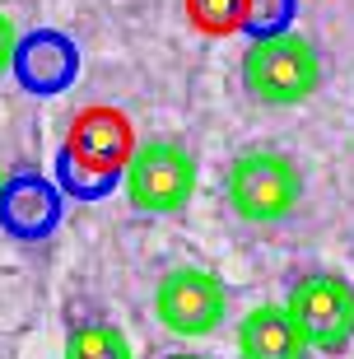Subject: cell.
I'll return each instance as SVG.
<instances>
[{
  "label": "cell",
  "instance_id": "7a4b0ae2",
  "mask_svg": "<svg viewBox=\"0 0 354 359\" xmlns=\"http://www.w3.org/2000/svg\"><path fill=\"white\" fill-rule=\"evenodd\" d=\"M126 201L140 215H172L196 196V154L177 140H144L126 163Z\"/></svg>",
  "mask_w": 354,
  "mask_h": 359
},
{
  "label": "cell",
  "instance_id": "3957f363",
  "mask_svg": "<svg viewBox=\"0 0 354 359\" xmlns=\"http://www.w3.org/2000/svg\"><path fill=\"white\" fill-rule=\"evenodd\" d=\"M224 191H229L233 215H243L247 224H275V219H285L299 205L303 177L285 154H275V149H252V154H238L233 159Z\"/></svg>",
  "mask_w": 354,
  "mask_h": 359
},
{
  "label": "cell",
  "instance_id": "ba28073f",
  "mask_svg": "<svg viewBox=\"0 0 354 359\" xmlns=\"http://www.w3.org/2000/svg\"><path fill=\"white\" fill-rule=\"evenodd\" d=\"M61 359H135V350L126 332L112 322H79V327H70Z\"/></svg>",
  "mask_w": 354,
  "mask_h": 359
},
{
  "label": "cell",
  "instance_id": "52a82bcc",
  "mask_svg": "<svg viewBox=\"0 0 354 359\" xmlns=\"http://www.w3.org/2000/svg\"><path fill=\"white\" fill-rule=\"evenodd\" d=\"M238 355L243 359H308V336L299 332V322L289 318L285 304H261L238 322Z\"/></svg>",
  "mask_w": 354,
  "mask_h": 359
},
{
  "label": "cell",
  "instance_id": "277c9868",
  "mask_svg": "<svg viewBox=\"0 0 354 359\" xmlns=\"http://www.w3.org/2000/svg\"><path fill=\"white\" fill-rule=\"evenodd\" d=\"M224 313H229V294H224V280L205 266H177L158 280L154 290V318L163 332L172 336H210L215 327H224Z\"/></svg>",
  "mask_w": 354,
  "mask_h": 359
},
{
  "label": "cell",
  "instance_id": "6da1fadb",
  "mask_svg": "<svg viewBox=\"0 0 354 359\" xmlns=\"http://www.w3.org/2000/svg\"><path fill=\"white\" fill-rule=\"evenodd\" d=\"M243 84L266 107H299L322 84L317 47L303 33H266L243 52Z\"/></svg>",
  "mask_w": 354,
  "mask_h": 359
},
{
  "label": "cell",
  "instance_id": "8992f818",
  "mask_svg": "<svg viewBox=\"0 0 354 359\" xmlns=\"http://www.w3.org/2000/svg\"><path fill=\"white\" fill-rule=\"evenodd\" d=\"M135 126L131 117L112 103H93L84 107L66 131V159L75 163L79 173L89 177H117L126 173V163L135 154Z\"/></svg>",
  "mask_w": 354,
  "mask_h": 359
},
{
  "label": "cell",
  "instance_id": "9c48e42d",
  "mask_svg": "<svg viewBox=\"0 0 354 359\" xmlns=\"http://www.w3.org/2000/svg\"><path fill=\"white\" fill-rule=\"evenodd\" d=\"M191 28H200L205 38H229L238 28H247L257 0H182Z\"/></svg>",
  "mask_w": 354,
  "mask_h": 359
},
{
  "label": "cell",
  "instance_id": "30bf717a",
  "mask_svg": "<svg viewBox=\"0 0 354 359\" xmlns=\"http://www.w3.org/2000/svg\"><path fill=\"white\" fill-rule=\"evenodd\" d=\"M14 52H19V28L10 14H0V75L14 66Z\"/></svg>",
  "mask_w": 354,
  "mask_h": 359
},
{
  "label": "cell",
  "instance_id": "7c38bea8",
  "mask_svg": "<svg viewBox=\"0 0 354 359\" xmlns=\"http://www.w3.org/2000/svg\"><path fill=\"white\" fill-rule=\"evenodd\" d=\"M0 201H5V173H0Z\"/></svg>",
  "mask_w": 354,
  "mask_h": 359
},
{
  "label": "cell",
  "instance_id": "8fae6325",
  "mask_svg": "<svg viewBox=\"0 0 354 359\" xmlns=\"http://www.w3.org/2000/svg\"><path fill=\"white\" fill-rule=\"evenodd\" d=\"M168 359H210V355H168Z\"/></svg>",
  "mask_w": 354,
  "mask_h": 359
},
{
  "label": "cell",
  "instance_id": "5b68a950",
  "mask_svg": "<svg viewBox=\"0 0 354 359\" xmlns=\"http://www.w3.org/2000/svg\"><path fill=\"white\" fill-rule=\"evenodd\" d=\"M289 318L299 322V332L308 336V346L322 355H341L354 341V290L341 276H303L294 280V290L285 299Z\"/></svg>",
  "mask_w": 354,
  "mask_h": 359
}]
</instances>
